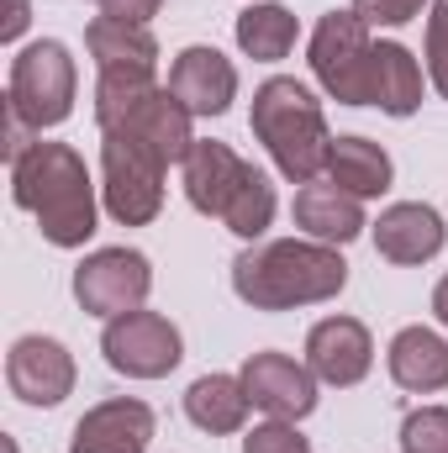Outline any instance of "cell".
<instances>
[{"label":"cell","instance_id":"1","mask_svg":"<svg viewBox=\"0 0 448 453\" xmlns=\"http://www.w3.org/2000/svg\"><path fill=\"white\" fill-rule=\"evenodd\" d=\"M348 285V264L333 242H296V237H274V242H253L232 258V290L237 301H248L253 311H296V306H317L333 301Z\"/></svg>","mask_w":448,"mask_h":453},{"label":"cell","instance_id":"2","mask_svg":"<svg viewBox=\"0 0 448 453\" xmlns=\"http://www.w3.org/2000/svg\"><path fill=\"white\" fill-rule=\"evenodd\" d=\"M11 196L21 211H32L37 232L53 248H80L96 232V185L85 158L69 142H32V153H21L11 164Z\"/></svg>","mask_w":448,"mask_h":453},{"label":"cell","instance_id":"3","mask_svg":"<svg viewBox=\"0 0 448 453\" xmlns=\"http://www.w3.org/2000/svg\"><path fill=\"white\" fill-rule=\"evenodd\" d=\"M253 137L269 148L274 169L290 180V185H312L322 169H328V116L317 106V96L301 85V80H264L253 90V111H248Z\"/></svg>","mask_w":448,"mask_h":453},{"label":"cell","instance_id":"4","mask_svg":"<svg viewBox=\"0 0 448 453\" xmlns=\"http://www.w3.org/2000/svg\"><path fill=\"white\" fill-rule=\"evenodd\" d=\"M96 127H101V137H132L158 164H185L196 148L185 101L153 80L101 74L96 80Z\"/></svg>","mask_w":448,"mask_h":453},{"label":"cell","instance_id":"5","mask_svg":"<svg viewBox=\"0 0 448 453\" xmlns=\"http://www.w3.org/2000/svg\"><path fill=\"white\" fill-rule=\"evenodd\" d=\"M185 196L201 217H217L227 232H237L248 242L264 237V226L274 222V185L217 137H206V142L196 137V148L185 158Z\"/></svg>","mask_w":448,"mask_h":453},{"label":"cell","instance_id":"6","mask_svg":"<svg viewBox=\"0 0 448 453\" xmlns=\"http://www.w3.org/2000/svg\"><path fill=\"white\" fill-rule=\"evenodd\" d=\"M74 90H80V69H74L69 48L53 42V37H42V42L21 48V53L11 58L5 111L21 116V121L42 137V127L69 121V111H74Z\"/></svg>","mask_w":448,"mask_h":453},{"label":"cell","instance_id":"7","mask_svg":"<svg viewBox=\"0 0 448 453\" xmlns=\"http://www.w3.org/2000/svg\"><path fill=\"white\" fill-rule=\"evenodd\" d=\"M312 74L337 106H375V42L359 11H328L317 21Z\"/></svg>","mask_w":448,"mask_h":453},{"label":"cell","instance_id":"8","mask_svg":"<svg viewBox=\"0 0 448 453\" xmlns=\"http://www.w3.org/2000/svg\"><path fill=\"white\" fill-rule=\"evenodd\" d=\"M164 169L132 137H101V196L121 226H148L164 211Z\"/></svg>","mask_w":448,"mask_h":453},{"label":"cell","instance_id":"9","mask_svg":"<svg viewBox=\"0 0 448 453\" xmlns=\"http://www.w3.org/2000/svg\"><path fill=\"white\" fill-rule=\"evenodd\" d=\"M101 353L116 374L127 380H164L169 369H180L185 358V342H180V327L158 311H127L106 322V338H101Z\"/></svg>","mask_w":448,"mask_h":453},{"label":"cell","instance_id":"10","mask_svg":"<svg viewBox=\"0 0 448 453\" xmlns=\"http://www.w3.org/2000/svg\"><path fill=\"white\" fill-rule=\"evenodd\" d=\"M153 290V269L137 248H96L80 269H74V301L90 311V317H127L148 301Z\"/></svg>","mask_w":448,"mask_h":453},{"label":"cell","instance_id":"11","mask_svg":"<svg viewBox=\"0 0 448 453\" xmlns=\"http://www.w3.org/2000/svg\"><path fill=\"white\" fill-rule=\"evenodd\" d=\"M243 390L259 411H269L280 422H301L317 411V374H312V364H296L290 353H248Z\"/></svg>","mask_w":448,"mask_h":453},{"label":"cell","instance_id":"12","mask_svg":"<svg viewBox=\"0 0 448 453\" xmlns=\"http://www.w3.org/2000/svg\"><path fill=\"white\" fill-rule=\"evenodd\" d=\"M5 385L27 406H58L74 390V358H69V348L58 338L27 333V338L11 342V353H5Z\"/></svg>","mask_w":448,"mask_h":453},{"label":"cell","instance_id":"13","mask_svg":"<svg viewBox=\"0 0 448 453\" xmlns=\"http://www.w3.org/2000/svg\"><path fill=\"white\" fill-rule=\"evenodd\" d=\"M148 443H153V411L132 395H116L74 422L69 453H148Z\"/></svg>","mask_w":448,"mask_h":453},{"label":"cell","instance_id":"14","mask_svg":"<svg viewBox=\"0 0 448 453\" xmlns=\"http://www.w3.org/2000/svg\"><path fill=\"white\" fill-rule=\"evenodd\" d=\"M306 364L322 385H359L375 364V342L369 327L353 317H328L306 333Z\"/></svg>","mask_w":448,"mask_h":453},{"label":"cell","instance_id":"15","mask_svg":"<svg viewBox=\"0 0 448 453\" xmlns=\"http://www.w3.org/2000/svg\"><path fill=\"white\" fill-rule=\"evenodd\" d=\"M169 90L185 101L190 116H222L232 101H237V69L232 58L217 53V48H185L169 69Z\"/></svg>","mask_w":448,"mask_h":453},{"label":"cell","instance_id":"16","mask_svg":"<svg viewBox=\"0 0 448 453\" xmlns=\"http://www.w3.org/2000/svg\"><path fill=\"white\" fill-rule=\"evenodd\" d=\"M444 242H448L444 217L422 201H401V206L380 211V222H375V248L390 264H428V258L444 253Z\"/></svg>","mask_w":448,"mask_h":453},{"label":"cell","instance_id":"17","mask_svg":"<svg viewBox=\"0 0 448 453\" xmlns=\"http://www.w3.org/2000/svg\"><path fill=\"white\" fill-rule=\"evenodd\" d=\"M85 48L96 58L101 74H121V80H153L158 69V42L148 27L137 21H116V16H96L85 32Z\"/></svg>","mask_w":448,"mask_h":453},{"label":"cell","instance_id":"18","mask_svg":"<svg viewBox=\"0 0 448 453\" xmlns=\"http://www.w3.org/2000/svg\"><path fill=\"white\" fill-rule=\"evenodd\" d=\"M296 226H301L312 242H333L337 248V242H353L369 222H364L359 196H348L333 180H312V185L296 190Z\"/></svg>","mask_w":448,"mask_h":453},{"label":"cell","instance_id":"19","mask_svg":"<svg viewBox=\"0 0 448 453\" xmlns=\"http://www.w3.org/2000/svg\"><path fill=\"white\" fill-rule=\"evenodd\" d=\"M390 380L401 390H417V395H433L448 385V342L433 333V327H401L390 338Z\"/></svg>","mask_w":448,"mask_h":453},{"label":"cell","instance_id":"20","mask_svg":"<svg viewBox=\"0 0 448 453\" xmlns=\"http://www.w3.org/2000/svg\"><path fill=\"white\" fill-rule=\"evenodd\" d=\"M328 180L343 185L348 196L369 201V196L390 190L396 169H390V153L380 142H369V137H333V148H328Z\"/></svg>","mask_w":448,"mask_h":453},{"label":"cell","instance_id":"21","mask_svg":"<svg viewBox=\"0 0 448 453\" xmlns=\"http://www.w3.org/2000/svg\"><path fill=\"white\" fill-rule=\"evenodd\" d=\"M248 390H243V374H201L190 390H185V417L201 427V433H212V438H222V433H243V422H248Z\"/></svg>","mask_w":448,"mask_h":453},{"label":"cell","instance_id":"22","mask_svg":"<svg viewBox=\"0 0 448 453\" xmlns=\"http://www.w3.org/2000/svg\"><path fill=\"white\" fill-rule=\"evenodd\" d=\"M375 106L385 116H412L422 106V69H417L412 48L375 42Z\"/></svg>","mask_w":448,"mask_h":453},{"label":"cell","instance_id":"23","mask_svg":"<svg viewBox=\"0 0 448 453\" xmlns=\"http://www.w3.org/2000/svg\"><path fill=\"white\" fill-rule=\"evenodd\" d=\"M237 48L248 53V58H259V64H280L290 48H296V16L285 11V5H274V0H264V5H248L243 16H237Z\"/></svg>","mask_w":448,"mask_h":453},{"label":"cell","instance_id":"24","mask_svg":"<svg viewBox=\"0 0 448 453\" xmlns=\"http://www.w3.org/2000/svg\"><path fill=\"white\" fill-rule=\"evenodd\" d=\"M401 449L406 453H448V406H422L401 422Z\"/></svg>","mask_w":448,"mask_h":453},{"label":"cell","instance_id":"25","mask_svg":"<svg viewBox=\"0 0 448 453\" xmlns=\"http://www.w3.org/2000/svg\"><path fill=\"white\" fill-rule=\"evenodd\" d=\"M243 453H312V443L296 433V422L269 417L264 427H253V433L243 438Z\"/></svg>","mask_w":448,"mask_h":453},{"label":"cell","instance_id":"26","mask_svg":"<svg viewBox=\"0 0 448 453\" xmlns=\"http://www.w3.org/2000/svg\"><path fill=\"white\" fill-rule=\"evenodd\" d=\"M428 74L448 101V0H433V16H428Z\"/></svg>","mask_w":448,"mask_h":453},{"label":"cell","instance_id":"27","mask_svg":"<svg viewBox=\"0 0 448 453\" xmlns=\"http://www.w3.org/2000/svg\"><path fill=\"white\" fill-rule=\"evenodd\" d=\"M353 11L369 27H406V21L422 16V0H353Z\"/></svg>","mask_w":448,"mask_h":453},{"label":"cell","instance_id":"28","mask_svg":"<svg viewBox=\"0 0 448 453\" xmlns=\"http://www.w3.org/2000/svg\"><path fill=\"white\" fill-rule=\"evenodd\" d=\"M101 5V16H116V21H137V27H148L153 16H158V5L164 0H96Z\"/></svg>","mask_w":448,"mask_h":453},{"label":"cell","instance_id":"29","mask_svg":"<svg viewBox=\"0 0 448 453\" xmlns=\"http://www.w3.org/2000/svg\"><path fill=\"white\" fill-rule=\"evenodd\" d=\"M27 21H32V11H27V0H11V16H5V27H0V37H5V42H16V37L27 32Z\"/></svg>","mask_w":448,"mask_h":453},{"label":"cell","instance_id":"30","mask_svg":"<svg viewBox=\"0 0 448 453\" xmlns=\"http://www.w3.org/2000/svg\"><path fill=\"white\" fill-rule=\"evenodd\" d=\"M433 317H438V322L448 327V274L438 280V290H433Z\"/></svg>","mask_w":448,"mask_h":453}]
</instances>
